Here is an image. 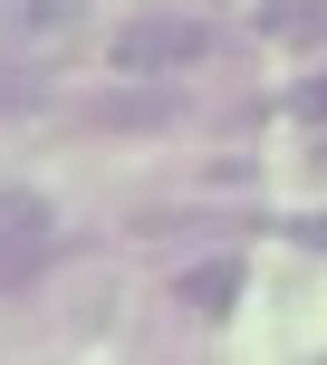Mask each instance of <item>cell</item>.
I'll return each mask as SVG.
<instances>
[{
    "mask_svg": "<svg viewBox=\"0 0 327 365\" xmlns=\"http://www.w3.org/2000/svg\"><path fill=\"white\" fill-rule=\"evenodd\" d=\"M260 38H298V48L327 38V0H270L260 10Z\"/></svg>",
    "mask_w": 327,
    "mask_h": 365,
    "instance_id": "5b68a950",
    "label": "cell"
},
{
    "mask_svg": "<svg viewBox=\"0 0 327 365\" xmlns=\"http://www.w3.org/2000/svg\"><path fill=\"white\" fill-rule=\"evenodd\" d=\"M183 115V96H164V87H145V96H96V125H173Z\"/></svg>",
    "mask_w": 327,
    "mask_h": 365,
    "instance_id": "277c9868",
    "label": "cell"
},
{
    "mask_svg": "<svg viewBox=\"0 0 327 365\" xmlns=\"http://www.w3.org/2000/svg\"><path fill=\"white\" fill-rule=\"evenodd\" d=\"M87 19V0H0V48H58V38Z\"/></svg>",
    "mask_w": 327,
    "mask_h": 365,
    "instance_id": "3957f363",
    "label": "cell"
},
{
    "mask_svg": "<svg viewBox=\"0 0 327 365\" xmlns=\"http://www.w3.org/2000/svg\"><path fill=\"white\" fill-rule=\"evenodd\" d=\"M298 250H327V221H298Z\"/></svg>",
    "mask_w": 327,
    "mask_h": 365,
    "instance_id": "9c48e42d",
    "label": "cell"
},
{
    "mask_svg": "<svg viewBox=\"0 0 327 365\" xmlns=\"http://www.w3.org/2000/svg\"><path fill=\"white\" fill-rule=\"evenodd\" d=\"M19 106H49V68H29V58L0 48V115H19Z\"/></svg>",
    "mask_w": 327,
    "mask_h": 365,
    "instance_id": "8992f818",
    "label": "cell"
},
{
    "mask_svg": "<svg viewBox=\"0 0 327 365\" xmlns=\"http://www.w3.org/2000/svg\"><path fill=\"white\" fill-rule=\"evenodd\" d=\"M193 58H212V29H202V19H173V10H154V19H135V29H116V68H126V77L193 68Z\"/></svg>",
    "mask_w": 327,
    "mask_h": 365,
    "instance_id": "6da1fadb",
    "label": "cell"
},
{
    "mask_svg": "<svg viewBox=\"0 0 327 365\" xmlns=\"http://www.w3.org/2000/svg\"><path fill=\"white\" fill-rule=\"evenodd\" d=\"M231 298H241V269H231V259H221V269H193V279H183V308H231Z\"/></svg>",
    "mask_w": 327,
    "mask_h": 365,
    "instance_id": "52a82bcc",
    "label": "cell"
},
{
    "mask_svg": "<svg viewBox=\"0 0 327 365\" xmlns=\"http://www.w3.org/2000/svg\"><path fill=\"white\" fill-rule=\"evenodd\" d=\"M289 115H298V125H327V77H308V87L289 96Z\"/></svg>",
    "mask_w": 327,
    "mask_h": 365,
    "instance_id": "ba28073f",
    "label": "cell"
},
{
    "mask_svg": "<svg viewBox=\"0 0 327 365\" xmlns=\"http://www.w3.org/2000/svg\"><path fill=\"white\" fill-rule=\"evenodd\" d=\"M58 250V212L39 192H0V289H19V279H39Z\"/></svg>",
    "mask_w": 327,
    "mask_h": 365,
    "instance_id": "7a4b0ae2",
    "label": "cell"
}]
</instances>
